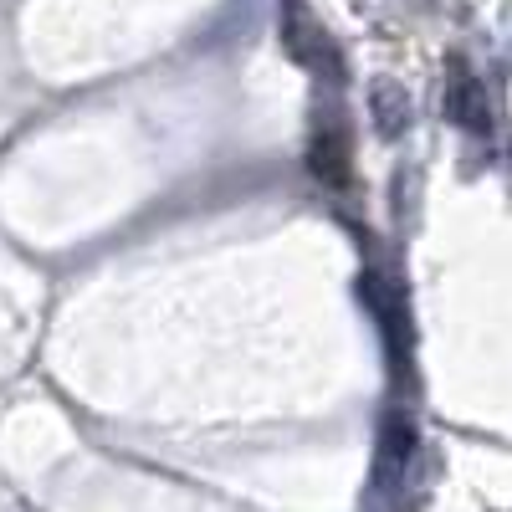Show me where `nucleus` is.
<instances>
[{
  "mask_svg": "<svg viewBox=\"0 0 512 512\" xmlns=\"http://www.w3.org/2000/svg\"><path fill=\"white\" fill-rule=\"evenodd\" d=\"M451 113L466 128H487V93H482V82L466 72V67L451 72Z\"/></svg>",
  "mask_w": 512,
  "mask_h": 512,
  "instance_id": "obj_1",
  "label": "nucleus"
}]
</instances>
